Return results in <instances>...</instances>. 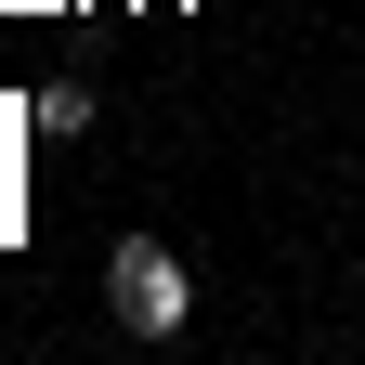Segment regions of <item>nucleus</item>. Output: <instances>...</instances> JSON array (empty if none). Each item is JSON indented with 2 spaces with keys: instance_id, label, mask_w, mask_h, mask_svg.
I'll return each instance as SVG.
<instances>
[{
  "instance_id": "f257e3e1",
  "label": "nucleus",
  "mask_w": 365,
  "mask_h": 365,
  "mask_svg": "<svg viewBox=\"0 0 365 365\" xmlns=\"http://www.w3.org/2000/svg\"><path fill=\"white\" fill-rule=\"evenodd\" d=\"M105 313H118L130 339H182V327H196L182 248H170V235H118V248H105Z\"/></svg>"
},
{
  "instance_id": "f03ea898",
  "label": "nucleus",
  "mask_w": 365,
  "mask_h": 365,
  "mask_svg": "<svg viewBox=\"0 0 365 365\" xmlns=\"http://www.w3.org/2000/svg\"><path fill=\"white\" fill-rule=\"evenodd\" d=\"M26 130H39V144H78V130H91V78H39Z\"/></svg>"
}]
</instances>
